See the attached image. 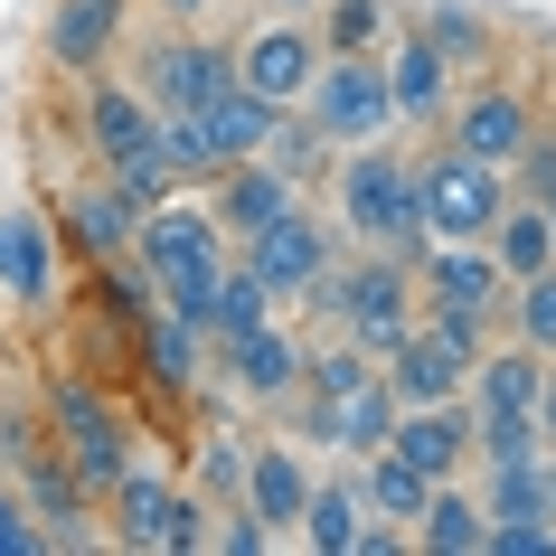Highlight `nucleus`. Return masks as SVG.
<instances>
[{
	"label": "nucleus",
	"instance_id": "obj_1",
	"mask_svg": "<svg viewBox=\"0 0 556 556\" xmlns=\"http://www.w3.org/2000/svg\"><path fill=\"white\" fill-rule=\"evenodd\" d=\"M330 227L350 245H378V255H415L425 245V227H415V151H396V142L330 151Z\"/></svg>",
	"mask_w": 556,
	"mask_h": 556
},
{
	"label": "nucleus",
	"instance_id": "obj_2",
	"mask_svg": "<svg viewBox=\"0 0 556 556\" xmlns=\"http://www.w3.org/2000/svg\"><path fill=\"white\" fill-rule=\"evenodd\" d=\"M302 302H312V312H330V321H340V340H358L368 358H387V350L415 330V312H425L415 264H406V255H378V245H358V255L340 245V264H330Z\"/></svg>",
	"mask_w": 556,
	"mask_h": 556
},
{
	"label": "nucleus",
	"instance_id": "obj_3",
	"mask_svg": "<svg viewBox=\"0 0 556 556\" xmlns=\"http://www.w3.org/2000/svg\"><path fill=\"white\" fill-rule=\"evenodd\" d=\"M38 415H48V443L66 453V471L104 500V491H114V471L132 463V415L114 406V387H94L86 368H66V378H48Z\"/></svg>",
	"mask_w": 556,
	"mask_h": 556
},
{
	"label": "nucleus",
	"instance_id": "obj_4",
	"mask_svg": "<svg viewBox=\"0 0 556 556\" xmlns=\"http://www.w3.org/2000/svg\"><path fill=\"white\" fill-rule=\"evenodd\" d=\"M500 207H509V170H491V161H471L453 142L415 151V227L434 245H481Z\"/></svg>",
	"mask_w": 556,
	"mask_h": 556
},
{
	"label": "nucleus",
	"instance_id": "obj_5",
	"mask_svg": "<svg viewBox=\"0 0 556 556\" xmlns=\"http://www.w3.org/2000/svg\"><path fill=\"white\" fill-rule=\"evenodd\" d=\"M132 255H142V274L161 283V293H179V283H217V274H227L236 236L217 227V207H207L199 189H170V199H151V207H142Z\"/></svg>",
	"mask_w": 556,
	"mask_h": 556
},
{
	"label": "nucleus",
	"instance_id": "obj_6",
	"mask_svg": "<svg viewBox=\"0 0 556 556\" xmlns=\"http://www.w3.org/2000/svg\"><path fill=\"white\" fill-rule=\"evenodd\" d=\"M340 245H350V236L330 227V217H312V207H283V217H274V227H255V236H236V264H245V274H255L264 293H283V302H302L312 293V283H321L330 264H340Z\"/></svg>",
	"mask_w": 556,
	"mask_h": 556
},
{
	"label": "nucleus",
	"instance_id": "obj_7",
	"mask_svg": "<svg viewBox=\"0 0 556 556\" xmlns=\"http://www.w3.org/2000/svg\"><path fill=\"white\" fill-rule=\"evenodd\" d=\"M302 114L321 123L330 142H387L396 132V104H387V66L378 48H358V58H321L312 66V86H302Z\"/></svg>",
	"mask_w": 556,
	"mask_h": 556
},
{
	"label": "nucleus",
	"instance_id": "obj_8",
	"mask_svg": "<svg viewBox=\"0 0 556 556\" xmlns=\"http://www.w3.org/2000/svg\"><path fill=\"white\" fill-rule=\"evenodd\" d=\"M132 86H142L151 114H199L217 86H236V48H217L207 29H161L132 58Z\"/></svg>",
	"mask_w": 556,
	"mask_h": 556
},
{
	"label": "nucleus",
	"instance_id": "obj_9",
	"mask_svg": "<svg viewBox=\"0 0 556 556\" xmlns=\"http://www.w3.org/2000/svg\"><path fill=\"white\" fill-rule=\"evenodd\" d=\"M302 330L293 321H255L236 330V340H217L207 350V378H227V396H245V406H293L302 396Z\"/></svg>",
	"mask_w": 556,
	"mask_h": 556
},
{
	"label": "nucleus",
	"instance_id": "obj_10",
	"mask_svg": "<svg viewBox=\"0 0 556 556\" xmlns=\"http://www.w3.org/2000/svg\"><path fill=\"white\" fill-rule=\"evenodd\" d=\"M528 132H538V94H528L519 76H481V86L453 94V114H443V142L471 151V161H491V170L519 161Z\"/></svg>",
	"mask_w": 556,
	"mask_h": 556
},
{
	"label": "nucleus",
	"instance_id": "obj_11",
	"mask_svg": "<svg viewBox=\"0 0 556 556\" xmlns=\"http://www.w3.org/2000/svg\"><path fill=\"white\" fill-rule=\"evenodd\" d=\"M387 425H396V396H387V378L340 387V396H312V387L293 396V434L312 443V453H330V463H358V453H378Z\"/></svg>",
	"mask_w": 556,
	"mask_h": 556
},
{
	"label": "nucleus",
	"instance_id": "obj_12",
	"mask_svg": "<svg viewBox=\"0 0 556 556\" xmlns=\"http://www.w3.org/2000/svg\"><path fill=\"white\" fill-rule=\"evenodd\" d=\"M312 66H321V38L302 29V20H264V29H245V38H236V86H245V94H264L274 114H283V104H302Z\"/></svg>",
	"mask_w": 556,
	"mask_h": 556
},
{
	"label": "nucleus",
	"instance_id": "obj_13",
	"mask_svg": "<svg viewBox=\"0 0 556 556\" xmlns=\"http://www.w3.org/2000/svg\"><path fill=\"white\" fill-rule=\"evenodd\" d=\"M38 38H48L58 76H104L123 58V38H132V0H58Z\"/></svg>",
	"mask_w": 556,
	"mask_h": 556
},
{
	"label": "nucleus",
	"instance_id": "obj_14",
	"mask_svg": "<svg viewBox=\"0 0 556 556\" xmlns=\"http://www.w3.org/2000/svg\"><path fill=\"white\" fill-rule=\"evenodd\" d=\"M378 66H387V104H396V132H434V123L453 114V94H463V76L434 58V38H425V29H406Z\"/></svg>",
	"mask_w": 556,
	"mask_h": 556
},
{
	"label": "nucleus",
	"instance_id": "obj_15",
	"mask_svg": "<svg viewBox=\"0 0 556 556\" xmlns=\"http://www.w3.org/2000/svg\"><path fill=\"white\" fill-rule=\"evenodd\" d=\"M415 293L425 302H443V312H509V283H500V264H491V245H415Z\"/></svg>",
	"mask_w": 556,
	"mask_h": 556
},
{
	"label": "nucleus",
	"instance_id": "obj_16",
	"mask_svg": "<svg viewBox=\"0 0 556 556\" xmlns=\"http://www.w3.org/2000/svg\"><path fill=\"white\" fill-rule=\"evenodd\" d=\"M10 463H20V500H29L38 509V528H48V547H76V538H86V519H94V491L86 481H76V471H66V453L58 443H20V453H10Z\"/></svg>",
	"mask_w": 556,
	"mask_h": 556
},
{
	"label": "nucleus",
	"instance_id": "obj_17",
	"mask_svg": "<svg viewBox=\"0 0 556 556\" xmlns=\"http://www.w3.org/2000/svg\"><path fill=\"white\" fill-rule=\"evenodd\" d=\"M132 378H142L151 396H189V387L207 378V340L179 321L170 302H151L142 321H132Z\"/></svg>",
	"mask_w": 556,
	"mask_h": 556
},
{
	"label": "nucleus",
	"instance_id": "obj_18",
	"mask_svg": "<svg viewBox=\"0 0 556 556\" xmlns=\"http://www.w3.org/2000/svg\"><path fill=\"white\" fill-rule=\"evenodd\" d=\"M387 453H406L425 481H453V471L471 463V406H463V396H443V406H396Z\"/></svg>",
	"mask_w": 556,
	"mask_h": 556
},
{
	"label": "nucleus",
	"instance_id": "obj_19",
	"mask_svg": "<svg viewBox=\"0 0 556 556\" xmlns=\"http://www.w3.org/2000/svg\"><path fill=\"white\" fill-rule=\"evenodd\" d=\"M312 443H245V509H255L274 538H293L302 500H312Z\"/></svg>",
	"mask_w": 556,
	"mask_h": 556
},
{
	"label": "nucleus",
	"instance_id": "obj_20",
	"mask_svg": "<svg viewBox=\"0 0 556 556\" xmlns=\"http://www.w3.org/2000/svg\"><path fill=\"white\" fill-rule=\"evenodd\" d=\"M161 114L142 104V86H123V76H86V151L94 170H123L132 151H151Z\"/></svg>",
	"mask_w": 556,
	"mask_h": 556
},
{
	"label": "nucleus",
	"instance_id": "obj_21",
	"mask_svg": "<svg viewBox=\"0 0 556 556\" xmlns=\"http://www.w3.org/2000/svg\"><path fill=\"white\" fill-rule=\"evenodd\" d=\"M0 293L20 302V312L58 302V227L29 217V207H0Z\"/></svg>",
	"mask_w": 556,
	"mask_h": 556
},
{
	"label": "nucleus",
	"instance_id": "obj_22",
	"mask_svg": "<svg viewBox=\"0 0 556 556\" xmlns=\"http://www.w3.org/2000/svg\"><path fill=\"white\" fill-rule=\"evenodd\" d=\"M199 199L217 207V227H227V236H255V227H274V217H283V207H293L302 189H293L283 170H274L264 151H245V161H227V170L207 179Z\"/></svg>",
	"mask_w": 556,
	"mask_h": 556
},
{
	"label": "nucleus",
	"instance_id": "obj_23",
	"mask_svg": "<svg viewBox=\"0 0 556 556\" xmlns=\"http://www.w3.org/2000/svg\"><path fill=\"white\" fill-rule=\"evenodd\" d=\"M378 378H387V396H396V406H443V396H463L471 358H463V350H443L434 330L415 321L406 340H396V350L378 358Z\"/></svg>",
	"mask_w": 556,
	"mask_h": 556
},
{
	"label": "nucleus",
	"instance_id": "obj_24",
	"mask_svg": "<svg viewBox=\"0 0 556 556\" xmlns=\"http://www.w3.org/2000/svg\"><path fill=\"white\" fill-rule=\"evenodd\" d=\"M132 227H142V207L123 199L114 179H86V189H66L58 236H66L86 264H123V255H132Z\"/></svg>",
	"mask_w": 556,
	"mask_h": 556
},
{
	"label": "nucleus",
	"instance_id": "obj_25",
	"mask_svg": "<svg viewBox=\"0 0 556 556\" xmlns=\"http://www.w3.org/2000/svg\"><path fill=\"white\" fill-rule=\"evenodd\" d=\"M358 528H368V500H358V471L340 463V471H321V481H312L293 538H302V547H321V556H358Z\"/></svg>",
	"mask_w": 556,
	"mask_h": 556
},
{
	"label": "nucleus",
	"instance_id": "obj_26",
	"mask_svg": "<svg viewBox=\"0 0 556 556\" xmlns=\"http://www.w3.org/2000/svg\"><path fill=\"white\" fill-rule=\"evenodd\" d=\"M170 471H151L142 453L114 471V491H104V519H114V547H161V519H170Z\"/></svg>",
	"mask_w": 556,
	"mask_h": 556
},
{
	"label": "nucleus",
	"instance_id": "obj_27",
	"mask_svg": "<svg viewBox=\"0 0 556 556\" xmlns=\"http://www.w3.org/2000/svg\"><path fill=\"white\" fill-rule=\"evenodd\" d=\"M481 245H491L500 283H528V274H547V264H556V217H547V207H528V199H509V207L491 217Z\"/></svg>",
	"mask_w": 556,
	"mask_h": 556
},
{
	"label": "nucleus",
	"instance_id": "obj_28",
	"mask_svg": "<svg viewBox=\"0 0 556 556\" xmlns=\"http://www.w3.org/2000/svg\"><path fill=\"white\" fill-rule=\"evenodd\" d=\"M406 538H415V556H481V500L463 491V471L425 491V509H415Z\"/></svg>",
	"mask_w": 556,
	"mask_h": 556
},
{
	"label": "nucleus",
	"instance_id": "obj_29",
	"mask_svg": "<svg viewBox=\"0 0 556 556\" xmlns=\"http://www.w3.org/2000/svg\"><path fill=\"white\" fill-rule=\"evenodd\" d=\"M358 500H368V519H387V528H415V509H425V491H434V481H425V471L406 463V453H358Z\"/></svg>",
	"mask_w": 556,
	"mask_h": 556
},
{
	"label": "nucleus",
	"instance_id": "obj_30",
	"mask_svg": "<svg viewBox=\"0 0 556 556\" xmlns=\"http://www.w3.org/2000/svg\"><path fill=\"white\" fill-rule=\"evenodd\" d=\"M415 29L434 38V58L453 66V76H463V66H491V58H500V29L481 20V10H463V0H425V10H415Z\"/></svg>",
	"mask_w": 556,
	"mask_h": 556
},
{
	"label": "nucleus",
	"instance_id": "obj_31",
	"mask_svg": "<svg viewBox=\"0 0 556 556\" xmlns=\"http://www.w3.org/2000/svg\"><path fill=\"white\" fill-rule=\"evenodd\" d=\"M255 321H274V293H264L255 274L227 255V274H217V293H207V350L217 340H236V330H255Z\"/></svg>",
	"mask_w": 556,
	"mask_h": 556
},
{
	"label": "nucleus",
	"instance_id": "obj_32",
	"mask_svg": "<svg viewBox=\"0 0 556 556\" xmlns=\"http://www.w3.org/2000/svg\"><path fill=\"white\" fill-rule=\"evenodd\" d=\"M481 471H491V491H481V528L556 519V509H547V481H538V463H481Z\"/></svg>",
	"mask_w": 556,
	"mask_h": 556
},
{
	"label": "nucleus",
	"instance_id": "obj_33",
	"mask_svg": "<svg viewBox=\"0 0 556 556\" xmlns=\"http://www.w3.org/2000/svg\"><path fill=\"white\" fill-rule=\"evenodd\" d=\"M387 20H396V10H387V0H321V58H358V48H378L387 38Z\"/></svg>",
	"mask_w": 556,
	"mask_h": 556
},
{
	"label": "nucleus",
	"instance_id": "obj_34",
	"mask_svg": "<svg viewBox=\"0 0 556 556\" xmlns=\"http://www.w3.org/2000/svg\"><path fill=\"white\" fill-rule=\"evenodd\" d=\"M245 443L255 434H199L189 443V453H199V500H217V509L245 500Z\"/></svg>",
	"mask_w": 556,
	"mask_h": 556
},
{
	"label": "nucleus",
	"instance_id": "obj_35",
	"mask_svg": "<svg viewBox=\"0 0 556 556\" xmlns=\"http://www.w3.org/2000/svg\"><path fill=\"white\" fill-rule=\"evenodd\" d=\"M217 547V500L170 491V519H161V556H207Z\"/></svg>",
	"mask_w": 556,
	"mask_h": 556
},
{
	"label": "nucleus",
	"instance_id": "obj_36",
	"mask_svg": "<svg viewBox=\"0 0 556 556\" xmlns=\"http://www.w3.org/2000/svg\"><path fill=\"white\" fill-rule=\"evenodd\" d=\"M368 378H378V358L358 350V340H330V350L302 358V387H312V396H340V387H368Z\"/></svg>",
	"mask_w": 556,
	"mask_h": 556
},
{
	"label": "nucleus",
	"instance_id": "obj_37",
	"mask_svg": "<svg viewBox=\"0 0 556 556\" xmlns=\"http://www.w3.org/2000/svg\"><path fill=\"white\" fill-rule=\"evenodd\" d=\"M509 189H519L528 207H547V217H556V132H547V123H538V132H528V151L509 161Z\"/></svg>",
	"mask_w": 556,
	"mask_h": 556
},
{
	"label": "nucleus",
	"instance_id": "obj_38",
	"mask_svg": "<svg viewBox=\"0 0 556 556\" xmlns=\"http://www.w3.org/2000/svg\"><path fill=\"white\" fill-rule=\"evenodd\" d=\"M509 302H519V340L556 358V264H547V274H528V283H509Z\"/></svg>",
	"mask_w": 556,
	"mask_h": 556
},
{
	"label": "nucleus",
	"instance_id": "obj_39",
	"mask_svg": "<svg viewBox=\"0 0 556 556\" xmlns=\"http://www.w3.org/2000/svg\"><path fill=\"white\" fill-rule=\"evenodd\" d=\"M264 547H283V538H274L245 500H236V509H217V547H207V556H264Z\"/></svg>",
	"mask_w": 556,
	"mask_h": 556
},
{
	"label": "nucleus",
	"instance_id": "obj_40",
	"mask_svg": "<svg viewBox=\"0 0 556 556\" xmlns=\"http://www.w3.org/2000/svg\"><path fill=\"white\" fill-rule=\"evenodd\" d=\"M0 556H48V528L20 491H0Z\"/></svg>",
	"mask_w": 556,
	"mask_h": 556
},
{
	"label": "nucleus",
	"instance_id": "obj_41",
	"mask_svg": "<svg viewBox=\"0 0 556 556\" xmlns=\"http://www.w3.org/2000/svg\"><path fill=\"white\" fill-rule=\"evenodd\" d=\"M151 10H161V29H199L217 0H151Z\"/></svg>",
	"mask_w": 556,
	"mask_h": 556
},
{
	"label": "nucleus",
	"instance_id": "obj_42",
	"mask_svg": "<svg viewBox=\"0 0 556 556\" xmlns=\"http://www.w3.org/2000/svg\"><path fill=\"white\" fill-rule=\"evenodd\" d=\"M528 415H538V434L556 443V358H547V378H538V406H528Z\"/></svg>",
	"mask_w": 556,
	"mask_h": 556
},
{
	"label": "nucleus",
	"instance_id": "obj_43",
	"mask_svg": "<svg viewBox=\"0 0 556 556\" xmlns=\"http://www.w3.org/2000/svg\"><path fill=\"white\" fill-rule=\"evenodd\" d=\"M538 481H547V509H556V443L538 453Z\"/></svg>",
	"mask_w": 556,
	"mask_h": 556
},
{
	"label": "nucleus",
	"instance_id": "obj_44",
	"mask_svg": "<svg viewBox=\"0 0 556 556\" xmlns=\"http://www.w3.org/2000/svg\"><path fill=\"white\" fill-rule=\"evenodd\" d=\"M0 358H10V350H0Z\"/></svg>",
	"mask_w": 556,
	"mask_h": 556
}]
</instances>
